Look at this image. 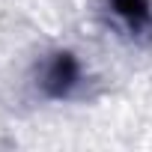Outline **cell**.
Returning a JSON list of instances; mask_svg holds the SVG:
<instances>
[{"instance_id":"1","label":"cell","mask_w":152,"mask_h":152,"mask_svg":"<svg viewBox=\"0 0 152 152\" xmlns=\"http://www.w3.org/2000/svg\"><path fill=\"white\" fill-rule=\"evenodd\" d=\"M33 84L36 93L48 102H69L78 99L87 87V66L81 63V57L69 51V48H57L48 51L33 72Z\"/></svg>"},{"instance_id":"2","label":"cell","mask_w":152,"mask_h":152,"mask_svg":"<svg viewBox=\"0 0 152 152\" xmlns=\"http://www.w3.org/2000/svg\"><path fill=\"white\" fill-rule=\"evenodd\" d=\"M113 24L131 42H152V0H104Z\"/></svg>"}]
</instances>
